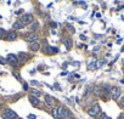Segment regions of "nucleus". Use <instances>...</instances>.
<instances>
[{
    "label": "nucleus",
    "mask_w": 124,
    "mask_h": 119,
    "mask_svg": "<svg viewBox=\"0 0 124 119\" xmlns=\"http://www.w3.org/2000/svg\"><path fill=\"white\" fill-rule=\"evenodd\" d=\"M100 112H101V108H100V105H97V103L94 105V106H91L89 109H88V114H89L90 117H93V118L99 117Z\"/></svg>",
    "instance_id": "1"
},
{
    "label": "nucleus",
    "mask_w": 124,
    "mask_h": 119,
    "mask_svg": "<svg viewBox=\"0 0 124 119\" xmlns=\"http://www.w3.org/2000/svg\"><path fill=\"white\" fill-rule=\"evenodd\" d=\"M6 61H7V63H10L11 66H13V67H16L17 65H18V58H17V56H15L13 54H9L7 55V57H6Z\"/></svg>",
    "instance_id": "2"
},
{
    "label": "nucleus",
    "mask_w": 124,
    "mask_h": 119,
    "mask_svg": "<svg viewBox=\"0 0 124 119\" xmlns=\"http://www.w3.org/2000/svg\"><path fill=\"white\" fill-rule=\"evenodd\" d=\"M24 40L27 42V43H34V42H37L38 40V34L37 33H29V34H27L26 36H24Z\"/></svg>",
    "instance_id": "3"
},
{
    "label": "nucleus",
    "mask_w": 124,
    "mask_h": 119,
    "mask_svg": "<svg viewBox=\"0 0 124 119\" xmlns=\"http://www.w3.org/2000/svg\"><path fill=\"white\" fill-rule=\"evenodd\" d=\"M20 21H21L23 24H29V23L33 22V15H30V13H26V15H23V16L21 17Z\"/></svg>",
    "instance_id": "4"
},
{
    "label": "nucleus",
    "mask_w": 124,
    "mask_h": 119,
    "mask_svg": "<svg viewBox=\"0 0 124 119\" xmlns=\"http://www.w3.org/2000/svg\"><path fill=\"white\" fill-rule=\"evenodd\" d=\"M119 96H120V89L117 88V86L112 88V89H111V97L113 98V100H117Z\"/></svg>",
    "instance_id": "5"
},
{
    "label": "nucleus",
    "mask_w": 124,
    "mask_h": 119,
    "mask_svg": "<svg viewBox=\"0 0 124 119\" xmlns=\"http://www.w3.org/2000/svg\"><path fill=\"white\" fill-rule=\"evenodd\" d=\"M4 113H5L10 119H16V118H18L17 113H16V112H13V111H12V109H10V108H6V109L4 111Z\"/></svg>",
    "instance_id": "6"
},
{
    "label": "nucleus",
    "mask_w": 124,
    "mask_h": 119,
    "mask_svg": "<svg viewBox=\"0 0 124 119\" xmlns=\"http://www.w3.org/2000/svg\"><path fill=\"white\" fill-rule=\"evenodd\" d=\"M16 39H17V33H16V32H13V30L7 32V34H6V40L13 42V40H16Z\"/></svg>",
    "instance_id": "7"
},
{
    "label": "nucleus",
    "mask_w": 124,
    "mask_h": 119,
    "mask_svg": "<svg viewBox=\"0 0 124 119\" xmlns=\"http://www.w3.org/2000/svg\"><path fill=\"white\" fill-rule=\"evenodd\" d=\"M54 98H52L50 95H45V105L46 106H49V107H52L54 106Z\"/></svg>",
    "instance_id": "8"
},
{
    "label": "nucleus",
    "mask_w": 124,
    "mask_h": 119,
    "mask_svg": "<svg viewBox=\"0 0 124 119\" xmlns=\"http://www.w3.org/2000/svg\"><path fill=\"white\" fill-rule=\"evenodd\" d=\"M29 49L32 50V51H38V50H40V44L38 43V42H34V43H32L30 44V46H29Z\"/></svg>",
    "instance_id": "9"
},
{
    "label": "nucleus",
    "mask_w": 124,
    "mask_h": 119,
    "mask_svg": "<svg viewBox=\"0 0 124 119\" xmlns=\"http://www.w3.org/2000/svg\"><path fill=\"white\" fill-rule=\"evenodd\" d=\"M63 44H65L66 49H67V50H69V49H71V46H72V39H71V38H66L65 40H63Z\"/></svg>",
    "instance_id": "10"
},
{
    "label": "nucleus",
    "mask_w": 124,
    "mask_h": 119,
    "mask_svg": "<svg viewBox=\"0 0 124 119\" xmlns=\"http://www.w3.org/2000/svg\"><path fill=\"white\" fill-rule=\"evenodd\" d=\"M62 118H65V119H66V118H68V119H69V118H72V112H71L68 108H66V107H65V111H63V115H62Z\"/></svg>",
    "instance_id": "11"
},
{
    "label": "nucleus",
    "mask_w": 124,
    "mask_h": 119,
    "mask_svg": "<svg viewBox=\"0 0 124 119\" xmlns=\"http://www.w3.org/2000/svg\"><path fill=\"white\" fill-rule=\"evenodd\" d=\"M23 27H24V24L20 21V19H18V21H16V22L13 23V28H15V29H22Z\"/></svg>",
    "instance_id": "12"
},
{
    "label": "nucleus",
    "mask_w": 124,
    "mask_h": 119,
    "mask_svg": "<svg viewBox=\"0 0 124 119\" xmlns=\"http://www.w3.org/2000/svg\"><path fill=\"white\" fill-rule=\"evenodd\" d=\"M38 28H39V23L38 22H32V24L29 26V30H32V32L37 30Z\"/></svg>",
    "instance_id": "13"
},
{
    "label": "nucleus",
    "mask_w": 124,
    "mask_h": 119,
    "mask_svg": "<svg viewBox=\"0 0 124 119\" xmlns=\"http://www.w3.org/2000/svg\"><path fill=\"white\" fill-rule=\"evenodd\" d=\"M30 96H33V97H39L40 96V91L39 90H37V89H32L30 90Z\"/></svg>",
    "instance_id": "14"
},
{
    "label": "nucleus",
    "mask_w": 124,
    "mask_h": 119,
    "mask_svg": "<svg viewBox=\"0 0 124 119\" xmlns=\"http://www.w3.org/2000/svg\"><path fill=\"white\" fill-rule=\"evenodd\" d=\"M17 58H18V61H26V58H27V54L24 52H20L18 55H17Z\"/></svg>",
    "instance_id": "15"
},
{
    "label": "nucleus",
    "mask_w": 124,
    "mask_h": 119,
    "mask_svg": "<svg viewBox=\"0 0 124 119\" xmlns=\"http://www.w3.org/2000/svg\"><path fill=\"white\" fill-rule=\"evenodd\" d=\"M29 101H30V103L33 105V106H37L38 103H39V100L37 97H33V96H29Z\"/></svg>",
    "instance_id": "16"
},
{
    "label": "nucleus",
    "mask_w": 124,
    "mask_h": 119,
    "mask_svg": "<svg viewBox=\"0 0 124 119\" xmlns=\"http://www.w3.org/2000/svg\"><path fill=\"white\" fill-rule=\"evenodd\" d=\"M51 114H52V117H54L55 119H57V118L60 117V115H59V112H57V107H54V108H52Z\"/></svg>",
    "instance_id": "17"
},
{
    "label": "nucleus",
    "mask_w": 124,
    "mask_h": 119,
    "mask_svg": "<svg viewBox=\"0 0 124 119\" xmlns=\"http://www.w3.org/2000/svg\"><path fill=\"white\" fill-rule=\"evenodd\" d=\"M6 34H7V32L5 29L0 28V39H6Z\"/></svg>",
    "instance_id": "18"
},
{
    "label": "nucleus",
    "mask_w": 124,
    "mask_h": 119,
    "mask_svg": "<svg viewBox=\"0 0 124 119\" xmlns=\"http://www.w3.org/2000/svg\"><path fill=\"white\" fill-rule=\"evenodd\" d=\"M111 89L112 88H110V85H105L103 89H102V92L103 94H111Z\"/></svg>",
    "instance_id": "19"
},
{
    "label": "nucleus",
    "mask_w": 124,
    "mask_h": 119,
    "mask_svg": "<svg viewBox=\"0 0 124 119\" xmlns=\"http://www.w3.org/2000/svg\"><path fill=\"white\" fill-rule=\"evenodd\" d=\"M103 63H106V60H105V58H101V60H99V62H97L96 67H97V68H100L101 66H103Z\"/></svg>",
    "instance_id": "20"
},
{
    "label": "nucleus",
    "mask_w": 124,
    "mask_h": 119,
    "mask_svg": "<svg viewBox=\"0 0 124 119\" xmlns=\"http://www.w3.org/2000/svg\"><path fill=\"white\" fill-rule=\"evenodd\" d=\"M67 28H68V30H69L71 33H72V34H73V33H76V29H74L72 26H71V24H67Z\"/></svg>",
    "instance_id": "21"
},
{
    "label": "nucleus",
    "mask_w": 124,
    "mask_h": 119,
    "mask_svg": "<svg viewBox=\"0 0 124 119\" xmlns=\"http://www.w3.org/2000/svg\"><path fill=\"white\" fill-rule=\"evenodd\" d=\"M7 63V61L5 58H3V57H0V65H6Z\"/></svg>",
    "instance_id": "22"
},
{
    "label": "nucleus",
    "mask_w": 124,
    "mask_h": 119,
    "mask_svg": "<svg viewBox=\"0 0 124 119\" xmlns=\"http://www.w3.org/2000/svg\"><path fill=\"white\" fill-rule=\"evenodd\" d=\"M94 94H96V95H100V94H101L100 89H99V88H95V89H94Z\"/></svg>",
    "instance_id": "23"
},
{
    "label": "nucleus",
    "mask_w": 124,
    "mask_h": 119,
    "mask_svg": "<svg viewBox=\"0 0 124 119\" xmlns=\"http://www.w3.org/2000/svg\"><path fill=\"white\" fill-rule=\"evenodd\" d=\"M100 119H110V118H108L107 115H106L105 113H102V114H101V117H100Z\"/></svg>",
    "instance_id": "24"
},
{
    "label": "nucleus",
    "mask_w": 124,
    "mask_h": 119,
    "mask_svg": "<svg viewBox=\"0 0 124 119\" xmlns=\"http://www.w3.org/2000/svg\"><path fill=\"white\" fill-rule=\"evenodd\" d=\"M120 106L124 108V96H122V97H120Z\"/></svg>",
    "instance_id": "25"
},
{
    "label": "nucleus",
    "mask_w": 124,
    "mask_h": 119,
    "mask_svg": "<svg viewBox=\"0 0 124 119\" xmlns=\"http://www.w3.org/2000/svg\"><path fill=\"white\" fill-rule=\"evenodd\" d=\"M28 119H37V117H35L34 114H29V115H28Z\"/></svg>",
    "instance_id": "26"
},
{
    "label": "nucleus",
    "mask_w": 124,
    "mask_h": 119,
    "mask_svg": "<svg viewBox=\"0 0 124 119\" xmlns=\"http://www.w3.org/2000/svg\"><path fill=\"white\" fill-rule=\"evenodd\" d=\"M50 24H51V27H52V28H55V27H57V23H55V22H51Z\"/></svg>",
    "instance_id": "27"
},
{
    "label": "nucleus",
    "mask_w": 124,
    "mask_h": 119,
    "mask_svg": "<svg viewBox=\"0 0 124 119\" xmlns=\"http://www.w3.org/2000/svg\"><path fill=\"white\" fill-rule=\"evenodd\" d=\"M1 117H3V119H10V118H9L5 113H3V114H1Z\"/></svg>",
    "instance_id": "28"
},
{
    "label": "nucleus",
    "mask_w": 124,
    "mask_h": 119,
    "mask_svg": "<svg viewBox=\"0 0 124 119\" xmlns=\"http://www.w3.org/2000/svg\"><path fill=\"white\" fill-rule=\"evenodd\" d=\"M23 89H24V90H28V84H24V85H23Z\"/></svg>",
    "instance_id": "29"
},
{
    "label": "nucleus",
    "mask_w": 124,
    "mask_h": 119,
    "mask_svg": "<svg viewBox=\"0 0 124 119\" xmlns=\"http://www.w3.org/2000/svg\"><path fill=\"white\" fill-rule=\"evenodd\" d=\"M22 12H23V10H18V11L16 12V15H18V13H22Z\"/></svg>",
    "instance_id": "30"
},
{
    "label": "nucleus",
    "mask_w": 124,
    "mask_h": 119,
    "mask_svg": "<svg viewBox=\"0 0 124 119\" xmlns=\"http://www.w3.org/2000/svg\"><path fill=\"white\" fill-rule=\"evenodd\" d=\"M120 83H122V84H124V77L122 78V80H120Z\"/></svg>",
    "instance_id": "31"
},
{
    "label": "nucleus",
    "mask_w": 124,
    "mask_h": 119,
    "mask_svg": "<svg viewBox=\"0 0 124 119\" xmlns=\"http://www.w3.org/2000/svg\"><path fill=\"white\" fill-rule=\"evenodd\" d=\"M118 119H124V115H120V117H119Z\"/></svg>",
    "instance_id": "32"
},
{
    "label": "nucleus",
    "mask_w": 124,
    "mask_h": 119,
    "mask_svg": "<svg viewBox=\"0 0 124 119\" xmlns=\"http://www.w3.org/2000/svg\"><path fill=\"white\" fill-rule=\"evenodd\" d=\"M57 119H65V118H62V117H59V118H57Z\"/></svg>",
    "instance_id": "33"
},
{
    "label": "nucleus",
    "mask_w": 124,
    "mask_h": 119,
    "mask_svg": "<svg viewBox=\"0 0 124 119\" xmlns=\"http://www.w3.org/2000/svg\"><path fill=\"white\" fill-rule=\"evenodd\" d=\"M69 119H77V118H74V117H72V118H69Z\"/></svg>",
    "instance_id": "34"
}]
</instances>
